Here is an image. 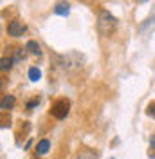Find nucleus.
I'll return each instance as SVG.
<instances>
[{"label": "nucleus", "instance_id": "9", "mask_svg": "<svg viewBox=\"0 0 155 159\" xmlns=\"http://www.w3.org/2000/svg\"><path fill=\"white\" fill-rule=\"evenodd\" d=\"M49 148H51V143H49L47 139H42L38 143V147H36V152H38L40 156H43V154H47Z\"/></svg>", "mask_w": 155, "mask_h": 159}, {"label": "nucleus", "instance_id": "12", "mask_svg": "<svg viewBox=\"0 0 155 159\" xmlns=\"http://www.w3.org/2000/svg\"><path fill=\"white\" fill-rule=\"evenodd\" d=\"M22 60V49H15V61Z\"/></svg>", "mask_w": 155, "mask_h": 159}, {"label": "nucleus", "instance_id": "14", "mask_svg": "<svg viewBox=\"0 0 155 159\" xmlns=\"http://www.w3.org/2000/svg\"><path fill=\"white\" fill-rule=\"evenodd\" d=\"M4 89H6V80H4V78H0V92H2Z\"/></svg>", "mask_w": 155, "mask_h": 159}, {"label": "nucleus", "instance_id": "10", "mask_svg": "<svg viewBox=\"0 0 155 159\" xmlns=\"http://www.w3.org/2000/svg\"><path fill=\"white\" fill-rule=\"evenodd\" d=\"M40 78H42L40 69H38V67H31V69H29V80H31V81H38Z\"/></svg>", "mask_w": 155, "mask_h": 159}, {"label": "nucleus", "instance_id": "15", "mask_svg": "<svg viewBox=\"0 0 155 159\" xmlns=\"http://www.w3.org/2000/svg\"><path fill=\"white\" fill-rule=\"evenodd\" d=\"M152 148L155 150V136H153V138H152Z\"/></svg>", "mask_w": 155, "mask_h": 159}, {"label": "nucleus", "instance_id": "2", "mask_svg": "<svg viewBox=\"0 0 155 159\" xmlns=\"http://www.w3.org/2000/svg\"><path fill=\"white\" fill-rule=\"evenodd\" d=\"M51 114H52L56 119L67 118V114H69V101H65V99H58V101H54V103H52V107H51Z\"/></svg>", "mask_w": 155, "mask_h": 159}, {"label": "nucleus", "instance_id": "8", "mask_svg": "<svg viewBox=\"0 0 155 159\" xmlns=\"http://www.w3.org/2000/svg\"><path fill=\"white\" fill-rule=\"evenodd\" d=\"M13 61H15V60H11L9 56H2V58H0V70H4V72H6V70H11Z\"/></svg>", "mask_w": 155, "mask_h": 159}, {"label": "nucleus", "instance_id": "6", "mask_svg": "<svg viewBox=\"0 0 155 159\" xmlns=\"http://www.w3.org/2000/svg\"><path fill=\"white\" fill-rule=\"evenodd\" d=\"M69 11H70V6H69L67 2H58L56 7H54V13L60 15V16H67Z\"/></svg>", "mask_w": 155, "mask_h": 159}, {"label": "nucleus", "instance_id": "11", "mask_svg": "<svg viewBox=\"0 0 155 159\" xmlns=\"http://www.w3.org/2000/svg\"><path fill=\"white\" fill-rule=\"evenodd\" d=\"M76 159H97L96 152H90V150H85V152H81Z\"/></svg>", "mask_w": 155, "mask_h": 159}, {"label": "nucleus", "instance_id": "4", "mask_svg": "<svg viewBox=\"0 0 155 159\" xmlns=\"http://www.w3.org/2000/svg\"><path fill=\"white\" fill-rule=\"evenodd\" d=\"M81 61L83 58L76 54V52H72V54H69V56H61V67H65V69H70V67H79L81 65Z\"/></svg>", "mask_w": 155, "mask_h": 159}, {"label": "nucleus", "instance_id": "13", "mask_svg": "<svg viewBox=\"0 0 155 159\" xmlns=\"http://www.w3.org/2000/svg\"><path fill=\"white\" fill-rule=\"evenodd\" d=\"M36 105H38V99H33V101H29V103H27V109H34Z\"/></svg>", "mask_w": 155, "mask_h": 159}, {"label": "nucleus", "instance_id": "1", "mask_svg": "<svg viewBox=\"0 0 155 159\" xmlns=\"http://www.w3.org/2000/svg\"><path fill=\"white\" fill-rule=\"evenodd\" d=\"M117 25V20L114 15H110L108 11H99V18H97V31L101 36H110Z\"/></svg>", "mask_w": 155, "mask_h": 159}, {"label": "nucleus", "instance_id": "5", "mask_svg": "<svg viewBox=\"0 0 155 159\" xmlns=\"http://www.w3.org/2000/svg\"><path fill=\"white\" fill-rule=\"evenodd\" d=\"M15 96H9V94H6L4 98L0 99V109L2 110H9V109H13L15 107Z\"/></svg>", "mask_w": 155, "mask_h": 159}, {"label": "nucleus", "instance_id": "3", "mask_svg": "<svg viewBox=\"0 0 155 159\" xmlns=\"http://www.w3.org/2000/svg\"><path fill=\"white\" fill-rule=\"evenodd\" d=\"M25 24L24 22H20V20H11L9 24H7V33H9V36H13V38H18V36H22L24 33H25Z\"/></svg>", "mask_w": 155, "mask_h": 159}, {"label": "nucleus", "instance_id": "16", "mask_svg": "<svg viewBox=\"0 0 155 159\" xmlns=\"http://www.w3.org/2000/svg\"><path fill=\"white\" fill-rule=\"evenodd\" d=\"M139 2H144V0H139Z\"/></svg>", "mask_w": 155, "mask_h": 159}, {"label": "nucleus", "instance_id": "7", "mask_svg": "<svg viewBox=\"0 0 155 159\" xmlns=\"http://www.w3.org/2000/svg\"><path fill=\"white\" fill-rule=\"evenodd\" d=\"M25 51H29L31 54H34V56H40V54H42V49H40V45L34 40H29V42L25 43Z\"/></svg>", "mask_w": 155, "mask_h": 159}]
</instances>
